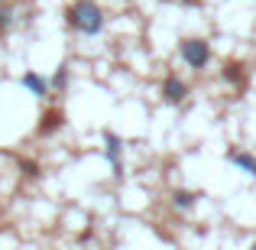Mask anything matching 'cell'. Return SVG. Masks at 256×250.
<instances>
[{"label":"cell","instance_id":"cell-1","mask_svg":"<svg viewBox=\"0 0 256 250\" xmlns=\"http://www.w3.org/2000/svg\"><path fill=\"white\" fill-rule=\"evenodd\" d=\"M65 23H68V30L82 33V36H98V33H104L107 13L94 0H75L65 7Z\"/></svg>","mask_w":256,"mask_h":250},{"label":"cell","instance_id":"cell-2","mask_svg":"<svg viewBox=\"0 0 256 250\" xmlns=\"http://www.w3.org/2000/svg\"><path fill=\"white\" fill-rule=\"evenodd\" d=\"M178 56H182V62H185L188 69L201 72L208 62H211V43H208L204 36H185L178 43Z\"/></svg>","mask_w":256,"mask_h":250},{"label":"cell","instance_id":"cell-3","mask_svg":"<svg viewBox=\"0 0 256 250\" xmlns=\"http://www.w3.org/2000/svg\"><path fill=\"white\" fill-rule=\"evenodd\" d=\"M159 94H162L166 104H185V98H188V85L182 82L178 75H166V78H162V85H159Z\"/></svg>","mask_w":256,"mask_h":250},{"label":"cell","instance_id":"cell-4","mask_svg":"<svg viewBox=\"0 0 256 250\" xmlns=\"http://www.w3.org/2000/svg\"><path fill=\"white\" fill-rule=\"evenodd\" d=\"M104 143H107V150H104L107 163L114 166V175H120V153H124V140H120L114 130H104Z\"/></svg>","mask_w":256,"mask_h":250},{"label":"cell","instance_id":"cell-5","mask_svg":"<svg viewBox=\"0 0 256 250\" xmlns=\"http://www.w3.org/2000/svg\"><path fill=\"white\" fill-rule=\"evenodd\" d=\"M227 163H230V166H237L244 175H253V179H256V156H253V153L230 150V153H227Z\"/></svg>","mask_w":256,"mask_h":250},{"label":"cell","instance_id":"cell-6","mask_svg":"<svg viewBox=\"0 0 256 250\" xmlns=\"http://www.w3.org/2000/svg\"><path fill=\"white\" fill-rule=\"evenodd\" d=\"M62 124H65L62 111H46L42 117H39V127H36V133H39V137H52L56 130H62Z\"/></svg>","mask_w":256,"mask_h":250},{"label":"cell","instance_id":"cell-7","mask_svg":"<svg viewBox=\"0 0 256 250\" xmlns=\"http://www.w3.org/2000/svg\"><path fill=\"white\" fill-rule=\"evenodd\" d=\"M20 85H23L26 91L32 94V98H46V91H49V85H46V78L39 75V72H23Z\"/></svg>","mask_w":256,"mask_h":250},{"label":"cell","instance_id":"cell-8","mask_svg":"<svg viewBox=\"0 0 256 250\" xmlns=\"http://www.w3.org/2000/svg\"><path fill=\"white\" fill-rule=\"evenodd\" d=\"M201 195L198 192H188V188H175L172 192V208H178V211H192L194 205H198Z\"/></svg>","mask_w":256,"mask_h":250},{"label":"cell","instance_id":"cell-9","mask_svg":"<svg viewBox=\"0 0 256 250\" xmlns=\"http://www.w3.org/2000/svg\"><path fill=\"white\" fill-rule=\"evenodd\" d=\"M52 91H65L68 88V65H58L56 69V75H52V82H49Z\"/></svg>","mask_w":256,"mask_h":250},{"label":"cell","instance_id":"cell-10","mask_svg":"<svg viewBox=\"0 0 256 250\" xmlns=\"http://www.w3.org/2000/svg\"><path fill=\"white\" fill-rule=\"evenodd\" d=\"M224 78H227V82H234V85H240V78H244V75H240V65H227Z\"/></svg>","mask_w":256,"mask_h":250},{"label":"cell","instance_id":"cell-11","mask_svg":"<svg viewBox=\"0 0 256 250\" xmlns=\"http://www.w3.org/2000/svg\"><path fill=\"white\" fill-rule=\"evenodd\" d=\"M20 169H23L26 175H39V166L32 163V159H20Z\"/></svg>","mask_w":256,"mask_h":250},{"label":"cell","instance_id":"cell-12","mask_svg":"<svg viewBox=\"0 0 256 250\" xmlns=\"http://www.w3.org/2000/svg\"><path fill=\"white\" fill-rule=\"evenodd\" d=\"M10 26V10H0V33Z\"/></svg>","mask_w":256,"mask_h":250},{"label":"cell","instance_id":"cell-13","mask_svg":"<svg viewBox=\"0 0 256 250\" xmlns=\"http://www.w3.org/2000/svg\"><path fill=\"white\" fill-rule=\"evenodd\" d=\"M246 250H256V240H253V244H250V247H246Z\"/></svg>","mask_w":256,"mask_h":250}]
</instances>
